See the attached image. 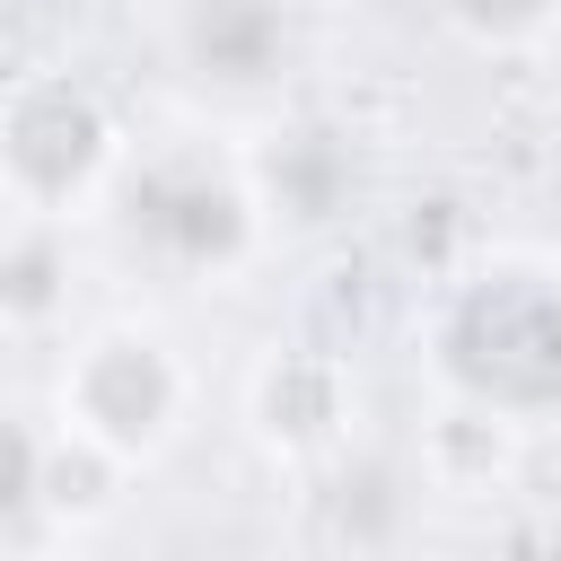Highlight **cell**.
I'll list each match as a JSON object with an SVG mask.
<instances>
[{
	"label": "cell",
	"instance_id": "cell-1",
	"mask_svg": "<svg viewBox=\"0 0 561 561\" xmlns=\"http://www.w3.org/2000/svg\"><path fill=\"white\" fill-rule=\"evenodd\" d=\"M412 351L430 394L473 403L508 430L561 421V263L526 245H491L438 272L430 307L412 316Z\"/></svg>",
	"mask_w": 561,
	"mask_h": 561
},
{
	"label": "cell",
	"instance_id": "cell-2",
	"mask_svg": "<svg viewBox=\"0 0 561 561\" xmlns=\"http://www.w3.org/2000/svg\"><path fill=\"white\" fill-rule=\"evenodd\" d=\"M105 219L131 263H149L175 289H228L272 245L263 202L245 184V158L202 131H158L123 149V175L105 193Z\"/></svg>",
	"mask_w": 561,
	"mask_h": 561
},
{
	"label": "cell",
	"instance_id": "cell-3",
	"mask_svg": "<svg viewBox=\"0 0 561 561\" xmlns=\"http://www.w3.org/2000/svg\"><path fill=\"white\" fill-rule=\"evenodd\" d=\"M123 149H131V131L96 79H79L61 61L0 79V210L9 219H35V228L105 219Z\"/></svg>",
	"mask_w": 561,
	"mask_h": 561
},
{
	"label": "cell",
	"instance_id": "cell-4",
	"mask_svg": "<svg viewBox=\"0 0 561 561\" xmlns=\"http://www.w3.org/2000/svg\"><path fill=\"white\" fill-rule=\"evenodd\" d=\"M193 359L158 333V324H140V316H105V324H88L70 351H61V368H53V438L61 447H88L96 465H114V473H140V465H158L175 438H184V421H193Z\"/></svg>",
	"mask_w": 561,
	"mask_h": 561
},
{
	"label": "cell",
	"instance_id": "cell-5",
	"mask_svg": "<svg viewBox=\"0 0 561 561\" xmlns=\"http://www.w3.org/2000/svg\"><path fill=\"white\" fill-rule=\"evenodd\" d=\"M351 421H359V386L342 368V351H316V342H272L254 368H245V430L272 465L307 473L324 456L351 447Z\"/></svg>",
	"mask_w": 561,
	"mask_h": 561
},
{
	"label": "cell",
	"instance_id": "cell-6",
	"mask_svg": "<svg viewBox=\"0 0 561 561\" xmlns=\"http://www.w3.org/2000/svg\"><path fill=\"white\" fill-rule=\"evenodd\" d=\"M237 158H245V184H254V202H263V228H324V219H342L351 193H359V149H351V131L324 123V114L272 123V131L245 140Z\"/></svg>",
	"mask_w": 561,
	"mask_h": 561
},
{
	"label": "cell",
	"instance_id": "cell-7",
	"mask_svg": "<svg viewBox=\"0 0 561 561\" xmlns=\"http://www.w3.org/2000/svg\"><path fill=\"white\" fill-rule=\"evenodd\" d=\"M412 491H421V473H394L386 456L342 447V456L307 465L298 526H307V543H316L324 561H377V552L403 543V526H412Z\"/></svg>",
	"mask_w": 561,
	"mask_h": 561
},
{
	"label": "cell",
	"instance_id": "cell-8",
	"mask_svg": "<svg viewBox=\"0 0 561 561\" xmlns=\"http://www.w3.org/2000/svg\"><path fill=\"white\" fill-rule=\"evenodd\" d=\"M167 44L202 88L263 96L289 70V0H175Z\"/></svg>",
	"mask_w": 561,
	"mask_h": 561
},
{
	"label": "cell",
	"instance_id": "cell-9",
	"mask_svg": "<svg viewBox=\"0 0 561 561\" xmlns=\"http://www.w3.org/2000/svg\"><path fill=\"white\" fill-rule=\"evenodd\" d=\"M517 456H526V430H508L473 403H447V394H430V412L412 430V473L447 500H491L517 473Z\"/></svg>",
	"mask_w": 561,
	"mask_h": 561
},
{
	"label": "cell",
	"instance_id": "cell-10",
	"mask_svg": "<svg viewBox=\"0 0 561 561\" xmlns=\"http://www.w3.org/2000/svg\"><path fill=\"white\" fill-rule=\"evenodd\" d=\"M61 307H70V245H61V228L9 219L0 228V324L9 333H44V324H61Z\"/></svg>",
	"mask_w": 561,
	"mask_h": 561
},
{
	"label": "cell",
	"instance_id": "cell-11",
	"mask_svg": "<svg viewBox=\"0 0 561 561\" xmlns=\"http://www.w3.org/2000/svg\"><path fill=\"white\" fill-rule=\"evenodd\" d=\"M430 18L491 61H535L561 44V0H430Z\"/></svg>",
	"mask_w": 561,
	"mask_h": 561
},
{
	"label": "cell",
	"instance_id": "cell-12",
	"mask_svg": "<svg viewBox=\"0 0 561 561\" xmlns=\"http://www.w3.org/2000/svg\"><path fill=\"white\" fill-rule=\"evenodd\" d=\"M44 517V430H26L18 412H0V543Z\"/></svg>",
	"mask_w": 561,
	"mask_h": 561
},
{
	"label": "cell",
	"instance_id": "cell-13",
	"mask_svg": "<svg viewBox=\"0 0 561 561\" xmlns=\"http://www.w3.org/2000/svg\"><path fill=\"white\" fill-rule=\"evenodd\" d=\"M0 351H9V324H0Z\"/></svg>",
	"mask_w": 561,
	"mask_h": 561
},
{
	"label": "cell",
	"instance_id": "cell-14",
	"mask_svg": "<svg viewBox=\"0 0 561 561\" xmlns=\"http://www.w3.org/2000/svg\"><path fill=\"white\" fill-rule=\"evenodd\" d=\"M0 561H26V552H0Z\"/></svg>",
	"mask_w": 561,
	"mask_h": 561
}]
</instances>
